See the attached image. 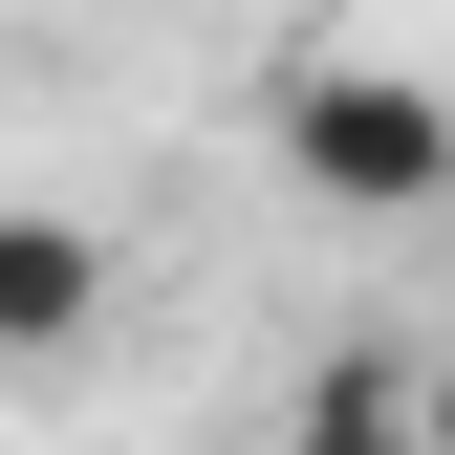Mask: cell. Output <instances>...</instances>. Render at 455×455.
Returning a JSON list of instances; mask_svg holds the SVG:
<instances>
[{
  "label": "cell",
  "mask_w": 455,
  "mask_h": 455,
  "mask_svg": "<svg viewBox=\"0 0 455 455\" xmlns=\"http://www.w3.org/2000/svg\"><path fill=\"white\" fill-rule=\"evenodd\" d=\"M282 174H304V196H347V217H434L455 108H434L412 66H304V87H282Z\"/></svg>",
  "instance_id": "6da1fadb"
},
{
  "label": "cell",
  "mask_w": 455,
  "mask_h": 455,
  "mask_svg": "<svg viewBox=\"0 0 455 455\" xmlns=\"http://www.w3.org/2000/svg\"><path fill=\"white\" fill-rule=\"evenodd\" d=\"M87 325H108V239L87 217H0V369L87 347Z\"/></svg>",
  "instance_id": "7a4b0ae2"
},
{
  "label": "cell",
  "mask_w": 455,
  "mask_h": 455,
  "mask_svg": "<svg viewBox=\"0 0 455 455\" xmlns=\"http://www.w3.org/2000/svg\"><path fill=\"white\" fill-rule=\"evenodd\" d=\"M282 455H434V412H412V369L369 347V369H325V390H304V434H282Z\"/></svg>",
  "instance_id": "3957f363"
}]
</instances>
